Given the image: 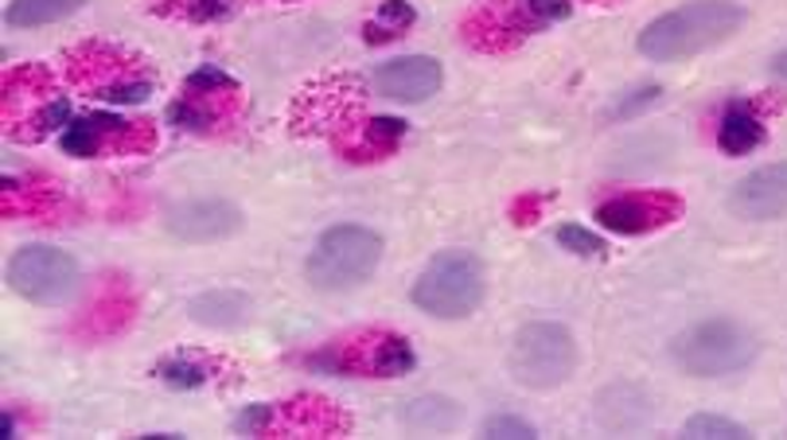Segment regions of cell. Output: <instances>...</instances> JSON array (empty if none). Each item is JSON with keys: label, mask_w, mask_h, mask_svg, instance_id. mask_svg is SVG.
I'll use <instances>...</instances> for the list:
<instances>
[{"label": "cell", "mask_w": 787, "mask_h": 440, "mask_svg": "<svg viewBox=\"0 0 787 440\" xmlns=\"http://www.w3.org/2000/svg\"><path fill=\"white\" fill-rule=\"evenodd\" d=\"M745 20L748 12L737 0H690L683 9L652 20L639 32V51L655 63H683L702 51L722 48L725 40L740 32Z\"/></svg>", "instance_id": "cell-1"}, {"label": "cell", "mask_w": 787, "mask_h": 440, "mask_svg": "<svg viewBox=\"0 0 787 440\" xmlns=\"http://www.w3.org/2000/svg\"><path fill=\"white\" fill-rule=\"evenodd\" d=\"M379 265H382L379 234L366 231V226L343 223L316 238L309 262H304V277L320 293H351V288L366 285Z\"/></svg>", "instance_id": "cell-2"}, {"label": "cell", "mask_w": 787, "mask_h": 440, "mask_svg": "<svg viewBox=\"0 0 787 440\" xmlns=\"http://www.w3.org/2000/svg\"><path fill=\"white\" fill-rule=\"evenodd\" d=\"M487 293V273L484 262L468 249H445L422 269V277L414 280V300L425 316L433 320H464L480 308Z\"/></svg>", "instance_id": "cell-3"}, {"label": "cell", "mask_w": 787, "mask_h": 440, "mask_svg": "<svg viewBox=\"0 0 787 440\" xmlns=\"http://www.w3.org/2000/svg\"><path fill=\"white\" fill-rule=\"evenodd\" d=\"M760 355V339L737 320H706L698 328L683 331L670 344V359L683 375L694 378H725L740 375L745 367H753V359Z\"/></svg>", "instance_id": "cell-4"}, {"label": "cell", "mask_w": 787, "mask_h": 440, "mask_svg": "<svg viewBox=\"0 0 787 440\" xmlns=\"http://www.w3.org/2000/svg\"><path fill=\"white\" fill-rule=\"evenodd\" d=\"M573 367H577V344L565 324H523L507 347L511 378L526 390H557L562 382H569Z\"/></svg>", "instance_id": "cell-5"}, {"label": "cell", "mask_w": 787, "mask_h": 440, "mask_svg": "<svg viewBox=\"0 0 787 440\" xmlns=\"http://www.w3.org/2000/svg\"><path fill=\"white\" fill-rule=\"evenodd\" d=\"M9 285L28 305L59 308L79 293L82 269L67 249L56 246H24L9 257Z\"/></svg>", "instance_id": "cell-6"}, {"label": "cell", "mask_w": 787, "mask_h": 440, "mask_svg": "<svg viewBox=\"0 0 787 440\" xmlns=\"http://www.w3.org/2000/svg\"><path fill=\"white\" fill-rule=\"evenodd\" d=\"M164 231L183 246H215L242 231V211L231 199H183L164 215Z\"/></svg>", "instance_id": "cell-7"}, {"label": "cell", "mask_w": 787, "mask_h": 440, "mask_svg": "<svg viewBox=\"0 0 787 440\" xmlns=\"http://www.w3.org/2000/svg\"><path fill=\"white\" fill-rule=\"evenodd\" d=\"M729 211L748 223H771L787 215V161L748 172L729 192Z\"/></svg>", "instance_id": "cell-8"}, {"label": "cell", "mask_w": 787, "mask_h": 440, "mask_svg": "<svg viewBox=\"0 0 787 440\" xmlns=\"http://www.w3.org/2000/svg\"><path fill=\"white\" fill-rule=\"evenodd\" d=\"M441 82H445V71L430 55H402L394 63H382L374 74V90L394 102H430Z\"/></svg>", "instance_id": "cell-9"}, {"label": "cell", "mask_w": 787, "mask_h": 440, "mask_svg": "<svg viewBox=\"0 0 787 440\" xmlns=\"http://www.w3.org/2000/svg\"><path fill=\"white\" fill-rule=\"evenodd\" d=\"M683 211V203L675 195H620L597 207L601 226L616 234H644L652 226H663Z\"/></svg>", "instance_id": "cell-10"}, {"label": "cell", "mask_w": 787, "mask_h": 440, "mask_svg": "<svg viewBox=\"0 0 787 440\" xmlns=\"http://www.w3.org/2000/svg\"><path fill=\"white\" fill-rule=\"evenodd\" d=\"M188 313L195 324H208V328L223 331V328H242L250 320V313H254V305L239 288H211V293H200V297L191 300Z\"/></svg>", "instance_id": "cell-11"}, {"label": "cell", "mask_w": 787, "mask_h": 440, "mask_svg": "<svg viewBox=\"0 0 787 440\" xmlns=\"http://www.w3.org/2000/svg\"><path fill=\"white\" fill-rule=\"evenodd\" d=\"M87 0H9L4 9V24L9 28H43L67 20L82 9Z\"/></svg>", "instance_id": "cell-12"}, {"label": "cell", "mask_w": 787, "mask_h": 440, "mask_svg": "<svg viewBox=\"0 0 787 440\" xmlns=\"http://www.w3.org/2000/svg\"><path fill=\"white\" fill-rule=\"evenodd\" d=\"M402 424L414 432H448L461 424V406L448 398H417L406 401L402 409Z\"/></svg>", "instance_id": "cell-13"}, {"label": "cell", "mask_w": 787, "mask_h": 440, "mask_svg": "<svg viewBox=\"0 0 787 440\" xmlns=\"http://www.w3.org/2000/svg\"><path fill=\"white\" fill-rule=\"evenodd\" d=\"M760 141H764V125L748 110H740L737 105V110H729L722 117V129H717V144H722V153L745 156V153H753Z\"/></svg>", "instance_id": "cell-14"}, {"label": "cell", "mask_w": 787, "mask_h": 440, "mask_svg": "<svg viewBox=\"0 0 787 440\" xmlns=\"http://www.w3.org/2000/svg\"><path fill=\"white\" fill-rule=\"evenodd\" d=\"M102 133H121L118 117H87V121H71L63 133V149L71 156H94L98 144H102Z\"/></svg>", "instance_id": "cell-15"}, {"label": "cell", "mask_w": 787, "mask_h": 440, "mask_svg": "<svg viewBox=\"0 0 787 440\" xmlns=\"http://www.w3.org/2000/svg\"><path fill=\"white\" fill-rule=\"evenodd\" d=\"M366 370L379 378H398V375H410L414 370V351L406 347V339L398 336H386L374 344L371 359H366Z\"/></svg>", "instance_id": "cell-16"}, {"label": "cell", "mask_w": 787, "mask_h": 440, "mask_svg": "<svg viewBox=\"0 0 787 440\" xmlns=\"http://www.w3.org/2000/svg\"><path fill=\"white\" fill-rule=\"evenodd\" d=\"M683 432H686V437H733V440L748 437L745 424L729 421V417H717V413H694V417H686Z\"/></svg>", "instance_id": "cell-17"}, {"label": "cell", "mask_w": 787, "mask_h": 440, "mask_svg": "<svg viewBox=\"0 0 787 440\" xmlns=\"http://www.w3.org/2000/svg\"><path fill=\"white\" fill-rule=\"evenodd\" d=\"M557 246H565L577 257H605V242L585 226H557Z\"/></svg>", "instance_id": "cell-18"}, {"label": "cell", "mask_w": 787, "mask_h": 440, "mask_svg": "<svg viewBox=\"0 0 787 440\" xmlns=\"http://www.w3.org/2000/svg\"><path fill=\"white\" fill-rule=\"evenodd\" d=\"M157 375L164 378L168 386H175V390H195V386H203V370L195 367V362H183V359L160 362Z\"/></svg>", "instance_id": "cell-19"}, {"label": "cell", "mask_w": 787, "mask_h": 440, "mask_svg": "<svg viewBox=\"0 0 787 440\" xmlns=\"http://www.w3.org/2000/svg\"><path fill=\"white\" fill-rule=\"evenodd\" d=\"M484 437H518V440H531V437H538V432H534V424L523 421V417L500 413V417H492V421L484 424Z\"/></svg>", "instance_id": "cell-20"}, {"label": "cell", "mask_w": 787, "mask_h": 440, "mask_svg": "<svg viewBox=\"0 0 787 440\" xmlns=\"http://www.w3.org/2000/svg\"><path fill=\"white\" fill-rule=\"evenodd\" d=\"M168 117H172V125H180V129H200V133L211 125V113L195 110L191 102H175L172 110H168Z\"/></svg>", "instance_id": "cell-21"}, {"label": "cell", "mask_w": 787, "mask_h": 440, "mask_svg": "<svg viewBox=\"0 0 787 440\" xmlns=\"http://www.w3.org/2000/svg\"><path fill=\"white\" fill-rule=\"evenodd\" d=\"M188 86L195 90V94H203V90H231L234 82L226 79L223 71H215V66H203V71H195V74H191V79H188Z\"/></svg>", "instance_id": "cell-22"}, {"label": "cell", "mask_w": 787, "mask_h": 440, "mask_svg": "<svg viewBox=\"0 0 787 440\" xmlns=\"http://www.w3.org/2000/svg\"><path fill=\"white\" fill-rule=\"evenodd\" d=\"M526 9H531L534 20H565L569 17V0H526Z\"/></svg>", "instance_id": "cell-23"}, {"label": "cell", "mask_w": 787, "mask_h": 440, "mask_svg": "<svg viewBox=\"0 0 787 440\" xmlns=\"http://www.w3.org/2000/svg\"><path fill=\"white\" fill-rule=\"evenodd\" d=\"M379 20L382 24H394V28H410L414 24V9H410L406 0H386L379 9Z\"/></svg>", "instance_id": "cell-24"}, {"label": "cell", "mask_w": 787, "mask_h": 440, "mask_svg": "<svg viewBox=\"0 0 787 440\" xmlns=\"http://www.w3.org/2000/svg\"><path fill=\"white\" fill-rule=\"evenodd\" d=\"M402 133H406V121H398V117H379V121H371V141H374V144L398 141Z\"/></svg>", "instance_id": "cell-25"}, {"label": "cell", "mask_w": 787, "mask_h": 440, "mask_svg": "<svg viewBox=\"0 0 787 440\" xmlns=\"http://www.w3.org/2000/svg\"><path fill=\"white\" fill-rule=\"evenodd\" d=\"M659 94H663L659 86H647V90H639V98H624V102L616 105V117H628V113H639L644 105H655L659 102Z\"/></svg>", "instance_id": "cell-26"}, {"label": "cell", "mask_w": 787, "mask_h": 440, "mask_svg": "<svg viewBox=\"0 0 787 440\" xmlns=\"http://www.w3.org/2000/svg\"><path fill=\"white\" fill-rule=\"evenodd\" d=\"M102 98H110V102H144V98H149V86H144V82H133V86H110Z\"/></svg>", "instance_id": "cell-27"}, {"label": "cell", "mask_w": 787, "mask_h": 440, "mask_svg": "<svg viewBox=\"0 0 787 440\" xmlns=\"http://www.w3.org/2000/svg\"><path fill=\"white\" fill-rule=\"evenodd\" d=\"M270 421V406H254V409H246V413L239 417V429L246 432V429H262V424Z\"/></svg>", "instance_id": "cell-28"}, {"label": "cell", "mask_w": 787, "mask_h": 440, "mask_svg": "<svg viewBox=\"0 0 787 440\" xmlns=\"http://www.w3.org/2000/svg\"><path fill=\"white\" fill-rule=\"evenodd\" d=\"M771 71H776L779 79L787 82V51H779V55H776V63H771Z\"/></svg>", "instance_id": "cell-29"}]
</instances>
